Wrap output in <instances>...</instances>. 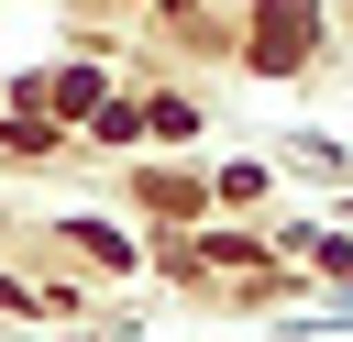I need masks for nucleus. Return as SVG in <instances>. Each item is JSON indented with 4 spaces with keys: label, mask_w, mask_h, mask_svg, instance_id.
Listing matches in <instances>:
<instances>
[{
    "label": "nucleus",
    "mask_w": 353,
    "mask_h": 342,
    "mask_svg": "<svg viewBox=\"0 0 353 342\" xmlns=\"http://www.w3.org/2000/svg\"><path fill=\"white\" fill-rule=\"evenodd\" d=\"M254 55H265V66H298V55H309V0H265V11H254Z\"/></svg>",
    "instance_id": "nucleus-1"
}]
</instances>
